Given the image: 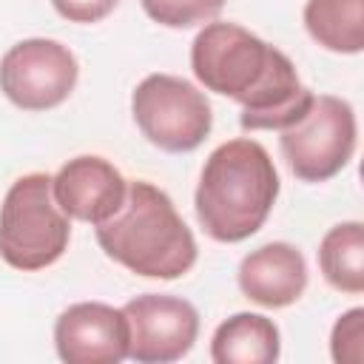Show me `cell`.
<instances>
[{
  "instance_id": "cell-1",
  "label": "cell",
  "mask_w": 364,
  "mask_h": 364,
  "mask_svg": "<svg viewBox=\"0 0 364 364\" xmlns=\"http://www.w3.org/2000/svg\"><path fill=\"white\" fill-rule=\"evenodd\" d=\"M191 68L208 91L242 105L239 122L247 131H284L316 97L284 51L236 23H208L193 37Z\"/></svg>"
},
{
  "instance_id": "cell-2",
  "label": "cell",
  "mask_w": 364,
  "mask_h": 364,
  "mask_svg": "<svg viewBox=\"0 0 364 364\" xmlns=\"http://www.w3.org/2000/svg\"><path fill=\"white\" fill-rule=\"evenodd\" d=\"M279 196V173L256 139L222 142L205 162L196 185V219L216 242L253 236Z\"/></svg>"
},
{
  "instance_id": "cell-3",
  "label": "cell",
  "mask_w": 364,
  "mask_h": 364,
  "mask_svg": "<svg viewBox=\"0 0 364 364\" xmlns=\"http://www.w3.org/2000/svg\"><path fill=\"white\" fill-rule=\"evenodd\" d=\"M108 259L145 279H179L196 262V239L156 185L128 182L125 202L114 216L94 225Z\"/></svg>"
},
{
  "instance_id": "cell-4",
  "label": "cell",
  "mask_w": 364,
  "mask_h": 364,
  "mask_svg": "<svg viewBox=\"0 0 364 364\" xmlns=\"http://www.w3.org/2000/svg\"><path fill=\"white\" fill-rule=\"evenodd\" d=\"M71 239V222L51 193L48 173H26L11 182L0 205V259L14 270L54 264Z\"/></svg>"
},
{
  "instance_id": "cell-5",
  "label": "cell",
  "mask_w": 364,
  "mask_h": 364,
  "mask_svg": "<svg viewBox=\"0 0 364 364\" xmlns=\"http://www.w3.org/2000/svg\"><path fill=\"white\" fill-rule=\"evenodd\" d=\"M131 111L142 136L168 154L199 148L213 125L208 97L173 74H148L134 88Z\"/></svg>"
},
{
  "instance_id": "cell-6",
  "label": "cell",
  "mask_w": 364,
  "mask_h": 364,
  "mask_svg": "<svg viewBox=\"0 0 364 364\" xmlns=\"http://www.w3.org/2000/svg\"><path fill=\"white\" fill-rule=\"evenodd\" d=\"M279 134L290 171L301 182H327L353 159L355 114L347 100L318 94L307 114Z\"/></svg>"
},
{
  "instance_id": "cell-7",
  "label": "cell",
  "mask_w": 364,
  "mask_h": 364,
  "mask_svg": "<svg viewBox=\"0 0 364 364\" xmlns=\"http://www.w3.org/2000/svg\"><path fill=\"white\" fill-rule=\"evenodd\" d=\"M77 60L68 46L31 37L11 46L0 60V91L23 111H48L68 100L77 85Z\"/></svg>"
},
{
  "instance_id": "cell-8",
  "label": "cell",
  "mask_w": 364,
  "mask_h": 364,
  "mask_svg": "<svg viewBox=\"0 0 364 364\" xmlns=\"http://www.w3.org/2000/svg\"><path fill=\"white\" fill-rule=\"evenodd\" d=\"M128 358L139 364L179 361L199 336V313L191 301L165 293H145L125 307Z\"/></svg>"
},
{
  "instance_id": "cell-9",
  "label": "cell",
  "mask_w": 364,
  "mask_h": 364,
  "mask_svg": "<svg viewBox=\"0 0 364 364\" xmlns=\"http://www.w3.org/2000/svg\"><path fill=\"white\" fill-rule=\"evenodd\" d=\"M57 355L68 364H119L128 358L125 313L102 301H80L54 324Z\"/></svg>"
},
{
  "instance_id": "cell-10",
  "label": "cell",
  "mask_w": 364,
  "mask_h": 364,
  "mask_svg": "<svg viewBox=\"0 0 364 364\" xmlns=\"http://www.w3.org/2000/svg\"><path fill=\"white\" fill-rule=\"evenodd\" d=\"M51 193L68 219L100 225L119 210L128 182L108 159L82 154L68 159L57 176H51Z\"/></svg>"
},
{
  "instance_id": "cell-11",
  "label": "cell",
  "mask_w": 364,
  "mask_h": 364,
  "mask_svg": "<svg viewBox=\"0 0 364 364\" xmlns=\"http://www.w3.org/2000/svg\"><path fill=\"white\" fill-rule=\"evenodd\" d=\"M239 287L262 307H287L299 301L307 287L304 256L287 242H267L242 259Z\"/></svg>"
},
{
  "instance_id": "cell-12",
  "label": "cell",
  "mask_w": 364,
  "mask_h": 364,
  "mask_svg": "<svg viewBox=\"0 0 364 364\" xmlns=\"http://www.w3.org/2000/svg\"><path fill=\"white\" fill-rule=\"evenodd\" d=\"M210 358L216 364H273L279 358V327L262 313H236L216 327Z\"/></svg>"
},
{
  "instance_id": "cell-13",
  "label": "cell",
  "mask_w": 364,
  "mask_h": 364,
  "mask_svg": "<svg viewBox=\"0 0 364 364\" xmlns=\"http://www.w3.org/2000/svg\"><path fill=\"white\" fill-rule=\"evenodd\" d=\"M304 26L327 51L358 54L364 48V0H307Z\"/></svg>"
},
{
  "instance_id": "cell-14",
  "label": "cell",
  "mask_w": 364,
  "mask_h": 364,
  "mask_svg": "<svg viewBox=\"0 0 364 364\" xmlns=\"http://www.w3.org/2000/svg\"><path fill=\"white\" fill-rule=\"evenodd\" d=\"M318 267L336 290L364 293V225L341 222L330 228L318 245Z\"/></svg>"
},
{
  "instance_id": "cell-15",
  "label": "cell",
  "mask_w": 364,
  "mask_h": 364,
  "mask_svg": "<svg viewBox=\"0 0 364 364\" xmlns=\"http://www.w3.org/2000/svg\"><path fill=\"white\" fill-rule=\"evenodd\" d=\"M145 14L168 28H193L213 20L225 0H139Z\"/></svg>"
},
{
  "instance_id": "cell-16",
  "label": "cell",
  "mask_w": 364,
  "mask_h": 364,
  "mask_svg": "<svg viewBox=\"0 0 364 364\" xmlns=\"http://www.w3.org/2000/svg\"><path fill=\"white\" fill-rule=\"evenodd\" d=\"M330 350L338 364H361L364 358V310L353 307L347 310L330 336Z\"/></svg>"
},
{
  "instance_id": "cell-17",
  "label": "cell",
  "mask_w": 364,
  "mask_h": 364,
  "mask_svg": "<svg viewBox=\"0 0 364 364\" xmlns=\"http://www.w3.org/2000/svg\"><path fill=\"white\" fill-rule=\"evenodd\" d=\"M119 0H51L60 17L68 23H100L114 11Z\"/></svg>"
}]
</instances>
